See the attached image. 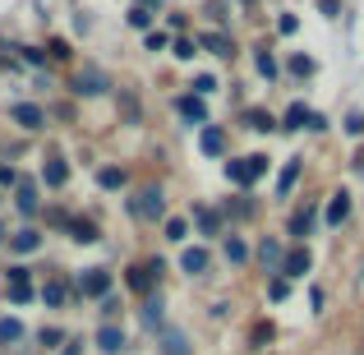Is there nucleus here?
Masks as SVG:
<instances>
[{
	"mask_svg": "<svg viewBox=\"0 0 364 355\" xmlns=\"http://www.w3.org/2000/svg\"><path fill=\"white\" fill-rule=\"evenodd\" d=\"M350 217V194H332V203H328V226H341Z\"/></svg>",
	"mask_w": 364,
	"mask_h": 355,
	"instance_id": "obj_16",
	"label": "nucleus"
},
{
	"mask_svg": "<svg viewBox=\"0 0 364 355\" xmlns=\"http://www.w3.org/2000/svg\"><path fill=\"white\" fill-rule=\"evenodd\" d=\"M139 5H143V9H148V5H157V0H139Z\"/></svg>",
	"mask_w": 364,
	"mask_h": 355,
	"instance_id": "obj_47",
	"label": "nucleus"
},
{
	"mask_svg": "<svg viewBox=\"0 0 364 355\" xmlns=\"http://www.w3.org/2000/svg\"><path fill=\"white\" fill-rule=\"evenodd\" d=\"M272 323H258V328H254V346H267V341H272Z\"/></svg>",
	"mask_w": 364,
	"mask_h": 355,
	"instance_id": "obj_37",
	"label": "nucleus"
},
{
	"mask_svg": "<svg viewBox=\"0 0 364 355\" xmlns=\"http://www.w3.org/2000/svg\"><path fill=\"white\" fill-rule=\"evenodd\" d=\"M97 346L107 351V355H120V351H124V332L107 323V328H97Z\"/></svg>",
	"mask_w": 364,
	"mask_h": 355,
	"instance_id": "obj_15",
	"label": "nucleus"
},
{
	"mask_svg": "<svg viewBox=\"0 0 364 355\" xmlns=\"http://www.w3.org/2000/svg\"><path fill=\"white\" fill-rule=\"evenodd\" d=\"M5 300L9 304H28L33 300V277H28V267H9L5 272Z\"/></svg>",
	"mask_w": 364,
	"mask_h": 355,
	"instance_id": "obj_3",
	"label": "nucleus"
},
{
	"mask_svg": "<svg viewBox=\"0 0 364 355\" xmlns=\"http://www.w3.org/2000/svg\"><path fill=\"white\" fill-rule=\"evenodd\" d=\"M277 28H282V33H295V28H300V18H295V14H282V18H277Z\"/></svg>",
	"mask_w": 364,
	"mask_h": 355,
	"instance_id": "obj_42",
	"label": "nucleus"
},
{
	"mask_svg": "<svg viewBox=\"0 0 364 355\" xmlns=\"http://www.w3.org/2000/svg\"><path fill=\"white\" fill-rule=\"evenodd\" d=\"M318 9H323L328 18H337V9H341V5H337V0H318Z\"/></svg>",
	"mask_w": 364,
	"mask_h": 355,
	"instance_id": "obj_45",
	"label": "nucleus"
},
{
	"mask_svg": "<svg viewBox=\"0 0 364 355\" xmlns=\"http://www.w3.org/2000/svg\"><path fill=\"white\" fill-rule=\"evenodd\" d=\"M18 60H28V65H42V51H37V46H18Z\"/></svg>",
	"mask_w": 364,
	"mask_h": 355,
	"instance_id": "obj_39",
	"label": "nucleus"
},
{
	"mask_svg": "<svg viewBox=\"0 0 364 355\" xmlns=\"http://www.w3.org/2000/svg\"><path fill=\"white\" fill-rule=\"evenodd\" d=\"M65 295H70V291H65V282H51V286L42 291V300L51 304V309H60V304H65Z\"/></svg>",
	"mask_w": 364,
	"mask_h": 355,
	"instance_id": "obj_29",
	"label": "nucleus"
},
{
	"mask_svg": "<svg viewBox=\"0 0 364 355\" xmlns=\"http://www.w3.org/2000/svg\"><path fill=\"white\" fill-rule=\"evenodd\" d=\"M263 171H267V157H263V152H258V157H231V161H226V176H231L235 185H254Z\"/></svg>",
	"mask_w": 364,
	"mask_h": 355,
	"instance_id": "obj_2",
	"label": "nucleus"
},
{
	"mask_svg": "<svg viewBox=\"0 0 364 355\" xmlns=\"http://www.w3.org/2000/svg\"><path fill=\"white\" fill-rule=\"evenodd\" d=\"M9 116H14V124H18V129H28V134H33V129H42V111H37V107H28V102H18V107L14 111H9Z\"/></svg>",
	"mask_w": 364,
	"mask_h": 355,
	"instance_id": "obj_9",
	"label": "nucleus"
},
{
	"mask_svg": "<svg viewBox=\"0 0 364 355\" xmlns=\"http://www.w3.org/2000/svg\"><path fill=\"white\" fill-rule=\"evenodd\" d=\"M143 323H148V328H157V323H161V300H157V295L143 300Z\"/></svg>",
	"mask_w": 364,
	"mask_h": 355,
	"instance_id": "obj_28",
	"label": "nucleus"
},
{
	"mask_svg": "<svg viewBox=\"0 0 364 355\" xmlns=\"http://www.w3.org/2000/svg\"><path fill=\"white\" fill-rule=\"evenodd\" d=\"M28 328L18 319H0V346H14V341H23Z\"/></svg>",
	"mask_w": 364,
	"mask_h": 355,
	"instance_id": "obj_18",
	"label": "nucleus"
},
{
	"mask_svg": "<svg viewBox=\"0 0 364 355\" xmlns=\"http://www.w3.org/2000/svg\"><path fill=\"white\" fill-rule=\"evenodd\" d=\"M65 226L74 231V240H79V245H92V240L102 235V231H97V222H88V217H65Z\"/></svg>",
	"mask_w": 364,
	"mask_h": 355,
	"instance_id": "obj_10",
	"label": "nucleus"
},
{
	"mask_svg": "<svg viewBox=\"0 0 364 355\" xmlns=\"http://www.w3.org/2000/svg\"><path fill=\"white\" fill-rule=\"evenodd\" d=\"M258 263H263L267 272H282V240H277V235H263V245H258Z\"/></svg>",
	"mask_w": 364,
	"mask_h": 355,
	"instance_id": "obj_7",
	"label": "nucleus"
},
{
	"mask_svg": "<svg viewBox=\"0 0 364 355\" xmlns=\"http://www.w3.org/2000/svg\"><path fill=\"white\" fill-rule=\"evenodd\" d=\"M116 314H120V304H116V300L107 295V300H102V319H116Z\"/></svg>",
	"mask_w": 364,
	"mask_h": 355,
	"instance_id": "obj_44",
	"label": "nucleus"
},
{
	"mask_svg": "<svg viewBox=\"0 0 364 355\" xmlns=\"http://www.w3.org/2000/svg\"><path fill=\"white\" fill-rule=\"evenodd\" d=\"M286 70H291L295 79H309V74H314V60H309V55H291V60H286Z\"/></svg>",
	"mask_w": 364,
	"mask_h": 355,
	"instance_id": "obj_27",
	"label": "nucleus"
},
{
	"mask_svg": "<svg viewBox=\"0 0 364 355\" xmlns=\"http://www.w3.org/2000/svg\"><path fill=\"white\" fill-rule=\"evenodd\" d=\"M166 355H189V346H185V332H166Z\"/></svg>",
	"mask_w": 364,
	"mask_h": 355,
	"instance_id": "obj_33",
	"label": "nucleus"
},
{
	"mask_svg": "<svg viewBox=\"0 0 364 355\" xmlns=\"http://www.w3.org/2000/svg\"><path fill=\"white\" fill-rule=\"evenodd\" d=\"M152 277H157V272H152V267H139V263H134L129 272H124V282H129V291L148 295V291H152Z\"/></svg>",
	"mask_w": 364,
	"mask_h": 355,
	"instance_id": "obj_14",
	"label": "nucleus"
},
{
	"mask_svg": "<svg viewBox=\"0 0 364 355\" xmlns=\"http://www.w3.org/2000/svg\"><path fill=\"white\" fill-rule=\"evenodd\" d=\"M74 92H79V97H97V92H107V74H102L97 65L79 70V74H74Z\"/></svg>",
	"mask_w": 364,
	"mask_h": 355,
	"instance_id": "obj_4",
	"label": "nucleus"
},
{
	"mask_svg": "<svg viewBox=\"0 0 364 355\" xmlns=\"http://www.w3.org/2000/svg\"><path fill=\"white\" fill-rule=\"evenodd\" d=\"M14 208H18L23 217H33L37 208H42V194H37V180H18V185H14Z\"/></svg>",
	"mask_w": 364,
	"mask_h": 355,
	"instance_id": "obj_5",
	"label": "nucleus"
},
{
	"mask_svg": "<svg viewBox=\"0 0 364 355\" xmlns=\"http://www.w3.org/2000/svg\"><path fill=\"white\" fill-rule=\"evenodd\" d=\"M148 23H152V14H148L143 5H134V9H129V28H148Z\"/></svg>",
	"mask_w": 364,
	"mask_h": 355,
	"instance_id": "obj_35",
	"label": "nucleus"
},
{
	"mask_svg": "<svg viewBox=\"0 0 364 355\" xmlns=\"http://www.w3.org/2000/svg\"><path fill=\"white\" fill-rule=\"evenodd\" d=\"M176 111L185 120H194V124H203V102L194 97V92H189V97H176Z\"/></svg>",
	"mask_w": 364,
	"mask_h": 355,
	"instance_id": "obj_20",
	"label": "nucleus"
},
{
	"mask_svg": "<svg viewBox=\"0 0 364 355\" xmlns=\"http://www.w3.org/2000/svg\"><path fill=\"white\" fill-rule=\"evenodd\" d=\"M226 258H231V263H235V267H240V263H245V258H249V245H245V240H240V235H226Z\"/></svg>",
	"mask_w": 364,
	"mask_h": 355,
	"instance_id": "obj_23",
	"label": "nucleus"
},
{
	"mask_svg": "<svg viewBox=\"0 0 364 355\" xmlns=\"http://www.w3.org/2000/svg\"><path fill=\"white\" fill-rule=\"evenodd\" d=\"M245 120H249V129H258V134H267V129H277V124H272V116H267V111H263V107H249V111H245Z\"/></svg>",
	"mask_w": 364,
	"mask_h": 355,
	"instance_id": "obj_22",
	"label": "nucleus"
},
{
	"mask_svg": "<svg viewBox=\"0 0 364 355\" xmlns=\"http://www.w3.org/2000/svg\"><path fill=\"white\" fill-rule=\"evenodd\" d=\"M37 341H46V346H60V328H42V332H37Z\"/></svg>",
	"mask_w": 364,
	"mask_h": 355,
	"instance_id": "obj_40",
	"label": "nucleus"
},
{
	"mask_svg": "<svg viewBox=\"0 0 364 355\" xmlns=\"http://www.w3.org/2000/svg\"><path fill=\"white\" fill-rule=\"evenodd\" d=\"M176 55H180V60H189V55H198V51H194V42H185V37H180V42H176Z\"/></svg>",
	"mask_w": 364,
	"mask_h": 355,
	"instance_id": "obj_43",
	"label": "nucleus"
},
{
	"mask_svg": "<svg viewBox=\"0 0 364 355\" xmlns=\"http://www.w3.org/2000/svg\"><path fill=\"white\" fill-rule=\"evenodd\" d=\"M185 235H189L185 217H166V240H185Z\"/></svg>",
	"mask_w": 364,
	"mask_h": 355,
	"instance_id": "obj_31",
	"label": "nucleus"
},
{
	"mask_svg": "<svg viewBox=\"0 0 364 355\" xmlns=\"http://www.w3.org/2000/svg\"><path fill=\"white\" fill-rule=\"evenodd\" d=\"M309 263H314V254H309V249H304V245H295L291 254H286L282 272H286V277H304V272H309Z\"/></svg>",
	"mask_w": 364,
	"mask_h": 355,
	"instance_id": "obj_8",
	"label": "nucleus"
},
{
	"mask_svg": "<svg viewBox=\"0 0 364 355\" xmlns=\"http://www.w3.org/2000/svg\"><path fill=\"white\" fill-rule=\"evenodd\" d=\"M65 176H70V166H65V161L60 157H51V161H46V185H65Z\"/></svg>",
	"mask_w": 364,
	"mask_h": 355,
	"instance_id": "obj_24",
	"label": "nucleus"
},
{
	"mask_svg": "<svg viewBox=\"0 0 364 355\" xmlns=\"http://www.w3.org/2000/svg\"><path fill=\"white\" fill-rule=\"evenodd\" d=\"M254 65H258V74H263V79H277V60H272L267 51H258V55H254Z\"/></svg>",
	"mask_w": 364,
	"mask_h": 355,
	"instance_id": "obj_32",
	"label": "nucleus"
},
{
	"mask_svg": "<svg viewBox=\"0 0 364 355\" xmlns=\"http://www.w3.org/2000/svg\"><path fill=\"white\" fill-rule=\"evenodd\" d=\"M245 213H249L245 198H231V203H226V217H245Z\"/></svg>",
	"mask_w": 364,
	"mask_h": 355,
	"instance_id": "obj_41",
	"label": "nucleus"
},
{
	"mask_svg": "<svg viewBox=\"0 0 364 355\" xmlns=\"http://www.w3.org/2000/svg\"><path fill=\"white\" fill-rule=\"evenodd\" d=\"M97 185H102V189H120V185H124V171H120V166L97 171Z\"/></svg>",
	"mask_w": 364,
	"mask_h": 355,
	"instance_id": "obj_26",
	"label": "nucleus"
},
{
	"mask_svg": "<svg viewBox=\"0 0 364 355\" xmlns=\"http://www.w3.org/2000/svg\"><path fill=\"white\" fill-rule=\"evenodd\" d=\"M198 148H203V152H222V148H226V134H222V129H203Z\"/></svg>",
	"mask_w": 364,
	"mask_h": 355,
	"instance_id": "obj_25",
	"label": "nucleus"
},
{
	"mask_svg": "<svg viewBox=\"0 0 364 355\" xmlns=\"http://www.w3.org/2000/svg\"><path fill=\"white\" fill-rule=\"evenodd\" d=\"M194 222H198V231H203L208 240H213L217 231H222V213H213V208H203V203L194 208Z\"/></svg>",
	"mask_w": 364,
	"mask_h": 355,
	"instance_id": "obj_12",
	"label": "nucleus"
},
{
	"mask_svg": "<svg viewBox=\"0 0 364 355\" xmlns=\"http://www.w3.org/2000/svg\"><path fill=\"white\" fill-rule=\"evenodd\" d=\"M60 355H79V346H74V341H65V351Z\"/></svg>",
	"mask_w": 364,
	"mask_h": 355,
	"instance_id": "obj_46",
	"label": "nucleus"
},
{
	"mask_svg": "<svg viewBox=\"0 0 364 355\" xmlns=\"http://www.w3.org/2000/svg\"><path fill=\"white\" fill-rule=\"evenodd\" d=\"M341 129H346L350 139H360V134H364V111H350V116H346V124H341Z\"/></svg>",
	"mask_w": 364,
	"mask_h": 355,
	"instance_id": "obj_34",
	"label": "nucleus"
},
{
	"mask_svg": "<svg viewBox=\"0 0 364 355\" xmlns=\"http://www.w3.org/2000/svg\"><path fill=\"white\" fill-rule=\"evenodd\" d=\"M309 116H314V111H309V107H304V102H295V107H291V111H286V120H282V129H309Z\"/></svg>",
	"mask_w": 364,
	"mask_h": 355,
	"instance_id": "obj_19",
	"label": "nucleus"
},
{
	"mask_svg": "<svg viewBox=\"0 0 364 355\" xmlns=\"http://www.w3.org/2000/svg\"><path fill=\"white\" fill-rule=\"evenodd\" d=\"M286 295H291V282H286V277H272V286H267V300H272V304H282Z\"/></svg>",
	"mask_w": 364,
	"mask_h": 355,
	"instance_id": "obj_30",
	"label": "nucleus"
},
{
	"mask_svg": "<svg viewBox=\"0 0 364 355\" xmlns=\"http://www.w3.org/2000/svg\"><path fill=\"white\" fill-rule=\"evenodd\" d=\"M129 217H139V222H161V217H166V198H161V185H143L139 194L129 198Z\"/></svg>",
	"mask_w": 364,
	"mask_h": 355,
	"instance_id": "obj_1",
	"label": "nucleus"
},
{
	"mask_svg": "<svg viewBox=\"0 0 364 355\" xmlns=\"http://www.w3.org/2000/svg\"><path fill=\"white\" fill-rule=\"evenodd\" d=\"M0 240H5V226H0Z\"/></svg>",
	"mask_w": 364,
	"mask_h": 355,
	"instance_id": "obj_48",
	"label": "nucleus"
},
{
	"mask_svg": "<svg viewBox=\"0 0 364 355\" xmlns=\"http://www.w3.org/2000/svg\"><path fill=\"white\" fill-rule=\"evenodd\" d=\"M208 92H217V79H213V74H203V79H194V97H208Z\"/></svg>",
	"mask_w": 364,
	"mask_h": 355,
	"instance_id": "obj_36",
	"label": "nucleus"
},
{
	"mask_svg": "<svg viewBox=\"0 0 364 355\" xmlns=\"http://www.w3.org/2000/svg\"><path fill=\"white\" fill-rule=\"evenodd\" d=\"M309 226H314V203H309V208H300V213L291 217V235H295V240H304V235H309Z\"/></svg>",
	"mask_w": 364,
	"mask_h": 355,
	"instance_id": "obj_21",
	"label": "nucleus"
},
{
	"mask_svg": "<svg viewBox=\"0 0 364 355\" xmlns=\"http://www.w3.org/2000/svg\"><path fill=\"white\" fill-rule=\"evenodd\" d=\"M208 51H217V55H231V42H226V37L217 33V37H208Z\"/></svg>",
	"mask_w": 364,
	"mask_h": 355,
	"instance_id": "obj_38",
	"label": "nucleus"
},
{
	"mask_svg": "<svg viewBox=\"0 0 364 355\" xmlns=\"http://www.w3.org/2000/svg\"><path fill=\"white\" fill-rule=\"evenodd\" d=\"M107 286H111V272H102V267H88L79 277V295H107Z\"/></svg>",
	"mask_w": 364,
	"mask_h": 355,
	"instance_id": "obj_6",
	"label": "nucleus"
},
{
	"mask_svg": "<svg viewBox=\"0 0 364 355\" xmlns=\"http://www.w3.org/2000/svg\"><path fill=\"white\" fill-rule=\"evenodd\" d=\"M9 249H14V254H33V249H42V231H37V226H23V231L9 240Z\"/></svg>",
	"mask_w": 364,
	"mask_h": 355,
	"instance_id": "obj_11",
	"label": "nucleus"
},
{
	"mask_svg": "<svg viewBox=\"0 0 364 355\" xmlns=\"http://www.w3.org/2000/svg\"><path fill=\"white\" fill-rule=\"evenodd\" d=\"M208 263H213V258H208V249H185V254H180V267H185L189 277L208 272Z\"/></svg>",
	"mask_w": 364,
	"mask_h": 355,
	"instance_id": "obj_13",
	"label": "nucleus"
},
{
	"mask_svg": "<svg viewBox=\"0 0 364 355\" xmlns=\"http://www.w3.org/2000/svg\"><path fill=\"white\" fill-rule=\"evenodd\" d=\"M295 180H300V157H291V161H286V171H282V176H277V194H291V189H295Z\"/></svg>",
	"mask_w": 364,
	"mask_h": 355,
	"instance_id": "obj_17",
	"label": "nucleus"
}]
</instances>
